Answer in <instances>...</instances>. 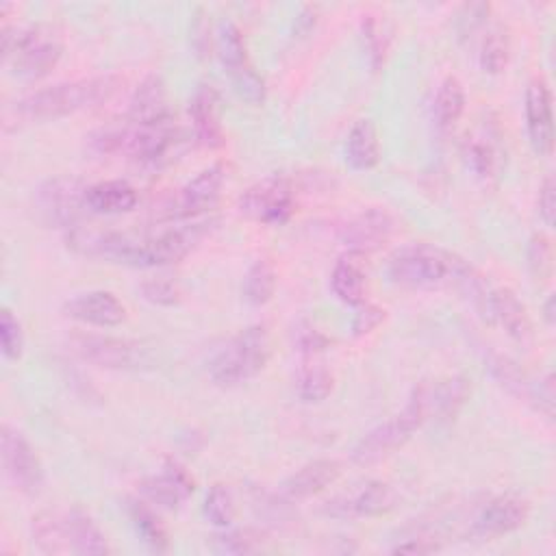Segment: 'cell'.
<instances>
[{"label": "cell", "instance_id": "cell-1", "mask_svg": "<svg viewBox=\"0 0 556 556\" xmlns=\"http://www.w3.org/2000/svg\"><path fill=\"white\" fill-rule=\"evenodd\" d=\"M217 226V219L189 222L161 230L159 235H128L117 230H98L93 239V258L130 267H159L182 261L195 250L206 235Z\"/></svg>", "mask_w": 556, "mask_h": 556}, {"label": "cell", "instance_id": "cell-2", "mask_svg": "<svg viewBox=\"0 0 556 556\" xmlns=\"http://www.w3.org/2000/svg\"><path fill=\"white\" fill-rule=\"evenodd\" d=\"M122 85H124V78L117 74L56 83V85L37 89L15 100L13 104H9L2 113V119L7 128L11 124L17 128L24 124L61 119V117H67L87 109H96L109 102L122 89Z\"/></svg>", "mask_w": 556, "mask_h": 556}, {"label": "cell", "instance_id": "cell-3", "mask_svg": "<svg viewBox=\"0 0 556 556\" xmlns=\"http://www.w3.org/2000/svg\"><path fill=\"white\" fill-rule=\"evenodd\" d=\"M85 139L87 148L98 156L124 154L143 167L159 169L176 159L182 143V132L174 124V119L150 126L130 124L126 119L124 124H109L96 128Z\"/></svg>", "mask_w": 556, "mask_h": 556}, {"label": "cell", "instance_id": "cell-4", "mask_svg": "<svg viewBox=\"0 0 556 556\" xmlns=\"http://www.w3.org/2000/svg\"><path fill=\"white\" fill-rule=\"evenodd\" d=\"M471 269L473 265L463 256L434 243L404 245L391 254L387 265L391 282L404 289H434L443 285L458 289Z\"/></svg>", "mask_w": 556, "mask_h": 556}, {"label": "cell", "instance_id": "cell-5", "mask_svg": "<svg viewBox=\"0 0 556 556\" xmlns=\"http://www.w3.org/2000/svg\"><path fill=\"white\" fill-rule=\"evenodd\" d=\"M63 33L52 22H37L26 28L2 26V59L20 78H41L63 56Z\"/></svg>", "mask_w": 556, "mask_h": 556}, {"label": "cell", "instance_id": "cell-6", "mask_svg": "<svg viewBox=\"0 0 556 556\" xmlns=\"http://www.w3.org/2000/svg\"><path fill=\"white\" fill-rule=\"evenodd\" d=\"M271 358V334L265 324L239 330L208 363L213 384L230 389L248 382L265 369Z\"/></svg>", "mask_w": 556, "mask_h": 556}, {"label": "cell", "instance_id": "cell-7", "mask_svg": "<svg viewBox=\"0 0 556 556\" xmlns=\"http://www.w3.org/2000/svg\"><path fill=\"white\" fill-rule=\"evenodd\" d=\"M428 419H430V404H428V387L424 380L413 387L408 402L404 404V408L397 415L378 424L365 437H361V441L352 450V460L358 465H369V463L391 456Z\"/></svg>", "mask_w": 556, "mask_h": 556}, {"label": "cell", "instance_id": "cell-8", "mask_svg": "<svg viewBox=\"0 0 556 556\" xmlns=\"http://www.w3.org/2000/svg\"><path fill=\"white\" fill-rule=\"evenodd\" d=\"M87 185L74 176H54L43 180L35 191V211L46 226L76 228L87 213Z\"/></svg>", "mask_w": 556, "mask_h": 556}, {"label": "cell", "instance_id": "cell-9", "mask_svg": "<svg viewBox=\"0 0 556 556\" xmlns=\"http://www.w3.org/2000/svg\"><path fill=\"white\" fill-rule=\"evenodd\" d=\"M72 350L87 363L104 369H146L152 363L150 348L141 341L111 334H74Z\"/></svg>", "mask_w": 556, "mask_h": 556}, {"label": "cell", "instance_id": "cell-10", "mask_svg": "<svg viewBox=\"0 0 556 556\" xmlns=\"http://www.w3.org/2000/svg\"><path fill=\"white\" fill-rule=\"evenodd\" d=\"M226 176L228 174L224 163H213L204 167L163 202L161 219H193L211 211L222 195Z\"/></svg>", "mask_w": 556, "mask_h": 556}, {"label": "cell", "instance_id": "cell-11", "mask_svg": "<svg viewBox=\"0 0 556 556\" xmlns=\"http://www.w3.org/2000/svg\"><path fill=\"white\" fill-rule=\"evenodd\" d=\"M237 208L241 215L265 224V226H282L291 219L295 211V193L287 178L267 176L254 185H250L237 200Z\"/></svg>", "mask_w": 556, "mask_h": 556}, {"label": "cell", "instance_id": "cell-12", "mask_svg": "<svg viewBox=\"0 0 556 556\" xmlns=\"http://www.w3.org/2000/svg\"><path fill=\"white\" fill-rule=\"evenodd\" d=\"M484 361L491 376L508 393L532 404L547 419L554 417V376L552 374H545L543 378H532L513 358L500 352H489Z\"/></svg>", "mask_w": 556, "mask_h": 556}, {"label": "cell", "instance_id": "cell-13", "mask_svg": "<svg viewBox=\"0 0 556 556\" xmlns=\"http://www.w3.org/2000/svg\"><path fill=\"white\" fill-rule=\"evenodd\" d=\"M530 517V502L515 493L489 497L473 515L467 536L478 541H493L519 530Z\"/></svg>", "mask_w": 556, "mask_h": 556}, {"label": "cell", "instance_id": "cell-14", "mask_svg": "<svg viewBox=\"0 0 556 556\" xmlns=\"http://www.w3.org/2000/svg\"><path fill=\"white\" fill-rule=\"evenodd\" d=\"M0 445L2 467L11 484L26 495H37L43 486V467L28 439L17 428L4 424Z\"/></svg>", "mask_w": 556, "mask_h": 556}, {"label": "cell", "instance_id": "cell-15", "mask_svg": "<svg viewBox=\"0 0 556 556\" xmlns=\"http://www.w3.org/2000/svg\"><path fill=\"white\" fill-rule=\"evenodd\" d=\"M400 504L397 491L382 480H369L361 489L350 495H341L330 500L324 510L330 517L339 519H356V517H382L395 510Z\"/></svg>", "mask_w": 556, "mask_h": 556}, {"label": "cell", "instance_id": "cell-16", "mask_svg": "<svg viewBox=\"0 0 556 556\" xmlns=\"http://www.w3.org/2000/svg\"><path fill=\"white\" fill-rule=\"evenodd\" d=\"M393 228L395 219L387 208L367 206L341 226L339 239L348 248V252L363 256L387 243L389 237L393 235Z\"/></svg>", "mask_w": 556, "mask_h": 556}, {"label": "cell", "instance_id": "cell-17", "mask_svg": "<svg viewBox=\"0 0 556 556\" xmlns=\"http://www.w3.org/2000/svg\"><path fill=\"white\" fill-rule=\"evenodd\" d=\"M526 130L536 154L549 156L554 150V113H552V91L543 76H534L526 87L523 98Z\"/></svg>", "mask_w": 556, "mask_h": 556}, {"label": "cell", "instance_id": "cell-18", "mask_svg": "<svg viewBox=\"0 0 556 556\" xmlns=\"http://www.w3.org/2000/svg\"><path fill=\"white\" fill-rule=\"evenodd\" d=\"M63 313L70 319L98 326V328H115L126 321L124 302L115 293L104 289L78 293L76 298L63 304Z\"/></svg>", "mask_w": 556, "mask_h": 556}, {"label": "cell", "instance_id": "cell-19", "mask_svg": "<svg viewBox=\"0 0 556 556\" xmlns=\"http://www.w3.org/2000/svg\"><path fill=\"white\" fill-rule=\"evenodd\" d=\"M139 489L150 502H154L167 510H174L180 504H185L187 497L195 491V480L180 463L167 460L163 465V469L159 473L146 478Z\"/></svg>", "mask_w": 556, "mask_h": 556}, {"label": "cell", "instance_id": "cell-20", "mask_svg": "<svg viewBox=\"0 0 556 556\" xmlns=\"http://www.w3.org/2000/svg\"><path fill=\"white\" fill-rule=\"evenodd\" d=\"M489 319H495L504 332L521 343L528 345L534 339V326L526 304L517 298V293L508 287H497L489 291Z\"/></svg>", "mask_w": 556, "mask_h": 556}, {"label": "cell", "instance_id": "cell-21", "mask_svg": "<svg viewBox=\"0 0 556 556\" xmlns=\"http://www.w3.org/2000/svg\"><path fill=\"white\" fill-rule=\"evenodd\" d=\"M126 119L130 124L139 126H150V124H161L167 119H174L169 100H167V87L165 80L159 74H148L135 89Z\"/></svg>", "mask_w": 556, "mask_h": 556}, {"label": "cell", "instance_id": "cell-22", "mask_svg": "<svg viewBox=\"0 0 556 556\" xmlns=\"http://www.w3.org/2000/svg\"><path fill=\"white\" fill-rule=\"evenodd\" d=\"M189 115L193 126V137L202 148L217 150L226 143L224 128L217 113V91L213 85H198L189 100Z\"/></svg>", "mask_w": 556, "mask_h": 556}, {"label": "cell", "instance_id": "cell-23", "mask_svg": "<svg viewBox=\"0 0 556 556\" xmlns=\"http://www.w3.org/2000/svg\"><path fill=\"white\" fill-rule=\"evenodd\" d=\"M341 476V463L334 458H317L293 471L282 484L280 495L287 502H300L326 491Z\"/></svg>", "mask_w": 556, "mask_h": 556}, {"label": "cell", "instance_id": "cell-24", "mask_svg": "<svg viewBox=\"0 0 556 556\" xmlns=\"http://www.w3.org/2000/svg\"><path fill=\"white\" fill-rule=\"evenodd\" d=\"M137 189L128 180H100L93 185H87L85 191V204L89 213L98 215H117L128 213L137 206Z\"/></svg>", "mask_w": 556, "mask_h": 556}, {"label": "cell", "instance_id": "cell-25", "mask_svg": "<svg viewBox=\"0 0 556 556\" xmlns=\"http://www.w3.org/2000/svg\"><path fill=\"white\" fill-rule=\"evenodd\" d=\"M426 387H428L430 419H441V421L454 419L471 395V380L460 374L447 376L434 382H426Z\"/></svg>", "mask_w": 556, "mask_h": 556}, {"label": "cell", "instance_id": "cell-26", "mask_svg": "<svg viewBox=\"0 0 556 556\" xmlns=\"http://www.w3.org/2000/svg\"><path fill=\"white\" fill-rule=\"evenodd\" d=\"M65 519V534H67V547L76 554H109L111 545L100 530V526L93 521V517L83 510L80 506L70 508L63 513Z\"/></svg>", "mask_w": 556, "mask_h": 556}, {"label": "cell", "instance_id": "cell-27", "mask_svg": "<svg viewBox=\"0 0 556 556\" xmlns=\"http://www.w3.org/2000/svg\"><path fill=\"white\" fill-rule=\"evenodd\" d=\"M343 154H345V163L358 172H365V169H371L378 165L380 137H378V128H376L374 119L363 117L352 124V128L345 137Z\"/></svg>", "mask_w": 556, "mask_h": 556}, {"label": "cell", "instance_id": "cell-28", "mask_svg": "<svg viewBox=\"0 0 556 556\" xmlns=\"http://www.w3.org/2000/svg\"><path fill=\"white\" fill-rule=\"evenodd\" d=\"M358 258L361 254L348 252V256L339 258L330 271V289L334 298L350 306H361L365 302L367 291L365 269Z\"/></svg>", "mask_w": 556, "mask_h": 556}, {"label": "cell", "instance_id": "cell-29", "mask_svg": "<svg viewBox=\"0 0 556 556\" xmlns=\"http://www.w3.org/2000/svg\"><path fill=\"white\" fill-rule=\"evenodd\" d=\"M467 96L463 89V83L456 76H445L437 89L432 115L439 130H450L465 113Z\"/></svg>", "mask_w": 556, "mask_h": 556}, {"label": "cell", "instance_id": "cell-30", "mask_svg": "<svg viewBox=\"0 0 556 556\" xmlns=\"http://www.w3.org/2000/svg\"><path fill=\"white\" fill-rule=\"evenodd\" d=\"M217 54H219V61L226 67L230 78L252 67V63L248 59V48H245L243 33L230 20L219 24V30H217Z\"/></svg>", "mask_w": 556, "mask_h": 556}, {"label": "cell", "instance_id": "cell-31", "mask_svg": "<svg viewBox=\"0 0 556 556\" xmlns=\"http://www.w3.org/2000/svg\"><path fill=\"white\" fill-rule=\"evenodd\" d=\"M33 543L43 554H61L70 552L67 547V534H65V519L56 510H41L33 517L30 523Z\"/></svg>", "mask_w": 556, "mask_h": 556}, {"label": "cell", "instance_id": "cell-32", "mask_svg": "<svg viewBox=\"0 0 556 556\" xmlns=\"http://www.w3.org/2000/svg\"><path fill=\"white\" fill-rule=\"evenodd\" d=\"M276 285H278V278H276L274 265L267 258H256L243 276L241 291L245 302H250L252 306H263L274 298Z\"/></svg>", "mask_w": 556, "mask_h": 556}, {"label": "cell", "instance_id": "cell-33", "mask_svg": "<svg viewBox=\"0 0 556 556\" xmlns=\"http://www.w3.org/2000/svg\"><path fill=\"white\" fill-rule=\"evenodd\" d=\"M334 387V376L321 363H306L295 374V393L306 404L324 402Z\"/></svg>", "mask_w": 556, "mask_h": 556}, {"label": "cell", "instance_id": "cell-34", "mask_svg": "<svg viewBox=\"0 0 556 556\" xmlns=\"http://www.w3.org/2000/svg\"><path fill=\"white\" fill-rule=\"evenodd\" d=\"M480 67L486 74H500L510 61V33L504 24H495L486 30L480 43Z\"/></svg>", "mask_w": 556, "mask_h": 556}, {"label": "cell", "instance_id": "cell-35", "mask_svg": "<svg viewBox=\"0 0 556 556\" xmlns=\"http://www.w3.org/2000/svg\"><path fill=\"white\" fill-rule=\"evenodd\" d=\"M128 513H130L132 526H135L137 534L143 539V543L154 552H167V547H169L167 530L161 523V519L156 517V513L137 500L128 502Z\"/></svg>", "mask_w": 556, "mask_h": 556}, {"label": "cell", "instance_id": "cell-36", "mask_svg": "<svg viewBox=\"0 0 556 556\" xmlns=\"http://www.w3.org/2000/svg\"><path fill=\"white\" fill-rule=\"evenodd\" d=\"M202 513L217 528H228L235 519V500L226 484H213L204 497Z\"/></svg>", "mask_w": 556, "mask_h": 556}, {"label": "cell", "instance_id": "cell-37", "mask_svg": "<svg viewBox=\"0 0 556 556\" xmlns=\"http://www.w3.org/2000/svg\"><path fill=\"white\" fill-rule=\"evenodd\" d=\"M526 265H528L532 280H536V282H545L552 276L554 256H552V243H549L547 235L534 232L530 237L528 248H526Z\"/></svg>", "mask_w": 556, "mask_h": 556}, {"label": "cell", "instance_id": "cell-38", "mask_svg": "<svg viewBox=\"0 0 556 556\" xmlns=\"http://www.w3.org/2000/svg\"><path fill=\"white\" fill-rule=\"evenodd\" d=\"M213 539L222 552H230V554L258 552L263 549V543H265V534L256 528H235V530L215 534Z\"/></svg>", "mask_w": 556, "mask_h": 556}, {"label": "cell", "instance_id": "cell-39", "mask_svg": "<svg viewBox=\"0 0 556 556\" xmlns=\"http://www.w3.org/2000/svg\"><path fill=\"white\" fill-rule=\"evenodd\" d=\"M361 28H363V39H365V46L369 52L371 67L378 70L384 63V54H387L389 39H391L389 30L384 26V20H380L376 15H365L361 22Z\"/></svg>", "mask_w": 556, "mask_h": 556}, {"label": "cell", "instance_id": "cell-40", "mask_svg": "<svg viewBox=\"0 0 556 556\" xmlns=\"http://www.w3.org/2000/svg\"><path fill=\"white\" fill-rule=\"evenodd\" d=\"M465 159L469 163V167L482 176V178H489L493 172H495V148L491 141H484V137H469L465 141Z\"/></svg>", "mask_w": 556, "mask_h": 556}, {"label": "cell", "instance_id": "cell-41", "mask_svg": "<svg viewBox=\"0 0 556 556\" xmlns=\"http://www.w3.org/2000/svg\"><path fill=\"white\" fill-rule=\"evenodd\" d=\"M0 345H2L4 358L9 361H17L24 352L22 324L7 306L0 311Z\"/></svg>", "mask_w": 556, "mask_h": 556}, {"label": "cell", "instance_id": "cell-42", "mask_svg": "<svg viewBox=\"0 0 556 556\" xmlns=\"http://www.w3.org/2000/svg\"><path fill=\"white\" fill-rule=\"evenodd\" d=\"M141 295L159 306H174L180 302V287L167 278H152L141 282Z\"/></svg>", "mask_w": 556, "mask_h": 556}, {"label": "cell", "instance_id": "cell-43", "mask_svg": "<svg viewBox=\"0 0 556 556\" xmlns=\"http://www.w3.org/2000/svg\"><path fill=\"white\" fill-rule=\"evenodd\" d=\"M293 341H295L298 350L304 352V354H317V352L328 350V345H330V339L308 321H300L295 326Z\"/></svg>", "mask_w": 556, "mask_h": 556}, {"label": "cell", "instance_id": "cell-44", "mask_svg": "<svg viewBox=\"0 0 556 556\" xmlns=\"http://www.w3.org/2000/svg\"><path fill=\"white\" fill-rule=\"evenodd\" d=\"M384 317H387L384 308L376 304H361V308L354 313V319H352V334L354 337L369 334L384 321Z\"/></svg>", "mask_w": 556, "mask_h": 556}, {"label": "cell", "instance_id": "cell-45", "mask_svg": "<svg viewBox=\"0 0 556 556\" xmlns=\"http://www.w3.org/2000/svg\"><path fill=\"white\" fill-rule=\"evenodd\" d=\"M556 185H554V176H545L541 187H539V198H536V211L539 217L543 219L545 226H554V213H556Z\"/></svg>", "mask_w": 556, "mask_h": 556}, {"label": "cell", "instance_id": "cell-46", "mask_svg": "<svg viewBox=\"0 0 556 556\" xmlns=\"http://www.w3.org/2000/svg\"><path fill=\"white\" fill-rule=\"evenodd\" d=\"M191 46L198 56H206L211 50V24L202 9H198L195 20L191 24Z\"/></svg>", "mask_w": 556, "mask_h": 556}, {"label": "cell", "instance_id": "cell-47", "mask_svg": "<svg viewBox=\"0 0 556 556\" xmlns=\"http://www.w3.org/2000/svg\"><path fill=\"white\" fill-rule=\"evenodd\" d=\"M441 545L434 534H415L404 543H397L391 552L393 554H430L437 552Z\"/></svg>", "mask_w": 556, "mask_h": 556}, {"label": "cell", "instance_id": "cell-48", "mask_svg": "<svg viewBox=\"0 0 556 556\" xmlns=\"http://www.w3.org/2000/svg\"><path fill=\"white\" fill-rule=\"evenodd\" d=\"M315 22H317V7H304L302 11H300V15L295 17V28H298V33L300 35H306L313 26H315Z\"/></svg>", "mask_w": 556, "mask_h": 556}, {"label": "cell", "instance_id": "cell-49", "mask_svg": "<svg viewBox=\"0 0 556 556\" xmlns=\"http://www.w3.org/2000/svg\"><path fill=\"white\" fill-rule=\"evenodd\" d=\"M554 306H556V298H554V293L545 300V304H543V317H545V321L552 326L554 324V319H556V313H554Z\"/></svg>", "mask_w": 556, "mask_h": 556}]
</instances>
